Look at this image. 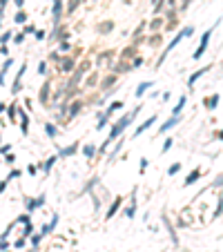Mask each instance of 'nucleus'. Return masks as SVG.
<instances>
[{"label":"nucleus","instance_id":"6ab92c4d","mask_svg":"<svg viewBox=\"0 0 223 252\" xmlns=\"http://www.w3.org/2000/svg\"><path fill=\"white\" fill-rule=\"evenodd\" d=\"M170 147H172V139H167V141H165V143H163V147H161V152L165 154V152H167V150H170Z\"/></svg>","mask_w":223,"mask_h":252},{"label":"nucleus","instance_id":"6e6552de","mask_svg":"<svg viewBox=\"0 0 223 252\" xmlns=\"http://www.w3.org/2000/svg\"><path fill=\"white\" fill-rule=\"evenodd\" d=\"M118 208H121V199H116V201L112 203V208H110V212H107V216H105V219H112V216L116 214V210H118Z\"/></svg>","mask_w":223,"mask_h":252},{"label":"nucleus","instance_id":"9d476101","mask_svg":"<svg viewBox=\"0 0 223 252\" xmlns=\"http://www.w3.org/2000/svg\"><path fill=\"white\" fill-rule=\"evenodd\" d=\"M199 174H201V170H194L190 176L185 179V185H192V183H196V179H199Z\"/></svg>","mask_w":223,"mask_h":252},{"label":"nucleus","instance_id":"ddd939ff","mask_svg":"<svg viewBox=\"0 0 223 252\" xmlns=\"http://www.w3.org/2000/svg\"><path fill=\"white\" fill-rule=\"evenodd\" d=\"M54 163H56V158H47V161H45V163L40 165V167H43L45 172H49V170H51V165H54Z\"/></svg>","mask_w":223,"mask_h":252},{"label":"nucleus","instance_id":"0eeeda50","mask_svg":"<svg viewBox=\"0 0 223 252\" xmlns=\"http://www.w3.org/2000/svg\"><path fill=\"white\" fill-rule=\"evenodd\" d=\"M150 87H152V83H150V81H145V83H141L139 87H136L134 94H136V96H143V94H145V89H150Z\"/></svg>","mask_w":223,"mask_h":252},{"label":"nucleus","instance_id":"20e7f679","mask_svg":"<svg viewBox=\"0 0 223 252\" xmlns=\"http://www.w3.org/2000/svg\"><path fill=\"white\" fill-rule=\"evenodd\" d=\"M154 121H156V116H154V114H152V118H147V121L143 123L141 127H136V132H134V136H139V134H143V132H145L147 127H152V125H154Z\"/></svg>","mask_w":223,"mask_h":252},{"label":"nucleus","instance_id":"2f4dec72","mask_svg":"<svg viewBox=\"0 0 223 252\" xmlns=\"http://www.w3.org/2000/svg\"><path fill=\"white\" fill-rule=\"evenodd\" d=\"M5 112V105H2V103H0V114H2Z\"/></svg>","mask_w":223,"mask_h":252},{"label":"nucleus","instance_id":"b1692460","mask_svg":"<svg viewBox=\"0 0 223 252\" xmlns=\"http://www.w3.org/2000/svg\"><path fill=\"white\" fill-rule=\"evenodd\" d=\"M18 223H31V221H29V214H22V216H18Z\"/></svg>","mask_w":223,"mask_h":252},{"label":"nucleus","instance_id":"39448f33","mask_svg":"<svg viewBox=\"0 0 223 252\" xmlns=\"http://www.w3.org/2000/svg\"><path fill=\"white\" fill-rule=\"evenodd\" d=\"M208 69H210V67H203V69H199L196 74H192V76H190V81H187V85H194V83H196V81H199V78H201V76H203V74H205V72H208Z\"/></svg>","mask_w":223,"mask_h":252},{"label":"nucleus","instance_id":"f03ea898","mask_svg":"<svg viewBox=\"0 0 223 252\" xmlns=\"http://www.w3.org/2000/svg\"><path fill=\"white\" fill-rule=\"evenodd\" d=\"M212 31H214V29H208V31L203 33V38H201V45H199V49L194 51V56H192V58H201V56H203V51L208 49V43H210V36H212Z\"/></svg>","mask_w":223,"mask_h":252},{"label":"nucleus","instance_id":"7ed1b4c3","mask_svg":"<svg viewBox=\"0 0 223 252\" xmlns=\"http://www.w3.org/2000/svg\"><path fill=\"white\" fill-rule=\"evenodd\" d=\"M192 33H194V27H185V29H183V31H179V36H176L174 40H172V43L167 45V51H170V49H174L176 45H179V43L183 40V38H185V36H192Z\"/></svg>","mask_w":223,"mask_h":252},{"label":"nucleus","instance_id":"412c9836","mask_svg":"<svg viewBox=\"0 0 223 252\" xmlns=\"http://www.w3.org/2000/svg\"><path fill=\"white\" fill-rule=\"evenodd\" d=\"M40 239H43V234H33V237H31V243H33V248H36V245L40 243Z\"/></svg>","mask_w":223,"mask_h":252},{"label":"nucleus","instance_id":"2eb2a0df","mask_svg":"<svg viewBox=\"0 0 223 252\" xmlns=\"http://www.w3.org/2000/svg\"><path fill=\"white\" fill-rule=\"evenodd\" d=\"M134 214H136V203L132 205V208L125 210V216H127V219H134Z\"/></svg>","mask_w":223,"mask_h":252},{"label":"nucleus","instance_id":"f8f14e48","mask_svg":"<svg viewBox=\"0 0 223 252\" xmlns=\"http://www.w3.org/2000/svg\"><path fill=\"white\" fill-rule=\"evenodd\" d=\"M47 98H49V87L45 85V87L40 89V100H43V103H47Z\"/></svg>","mask_w":223,"mask_h":252},{"label":"nucleus","instance_id":"a211bd4d","mask_svg":"<svg viewBox=\"0 0 223 252\" xmlns=\"http://www.w3.org/2000/svg\"><path fill=\"white\" fill-rule=\"evenodd\" d=\"M83 152H85V156H94V152H96V147H94V145H87V147H85V150H83Z\"/></svg>","mask_w":223,"mask_h":252},{"label":"nucleus","instance_id":"423d86ee","mask_svg":"<svg viewBox=\"0 0 223 252\" xmlns=\"http://www.w3.org/2000/svg\"><path fill=\"white\" fill-rule=\"evenodd\" d=\"M176 123H179V116H172V118H170V121H165V123H163V127L158 129V132H161V134H163V132H167V129L172 127V125H176Z\"/></svg>","mask_w":223,"mask_h":252},{"label":"nucleus","instance_id":"dca6fc26","mask_svg":"<svg viewBox=\"0 0 223 252\" xmlns=\"http://www.w3.org/2000/svg\"><path fill=\"white\" fill-rule=\"evenodd\" d=\"M45 127H47V134L51 136V139H54V136L58 134V129H56V125H45Z\"/></svg>","mask_w":223,"mask_h":252},{"label":"nucleus","instance_id":"1a4fd4ad","mask_svg":"<svg viewBox=\"0 0 223 252\" xmlns=\"http://www.w3.org/2000/svg\"><path fill=\"white\" fill-rule=\"evenodd\" d=\"M203 103H205V107H208V110H214L216 103H219V94H214L212 98H208V100H203Z\"/></svg>","mask_w":223,"mask_h":252},{"label":"nucleus","instance_id":"c85d7f7f","mask_svg":"<svg viewBox=\"0 0 223 252\" xmlns=\"http://www.w3.org/2000/svg\"><path fill=\"white\" fill-rule=\"evenodd\" d=\"M78 110H81V103H76V105L72 107V114H78Z\"/></svg>","mask_w":223,"mask_h":252},{"label":"nucleus","instance_id":"bb28decb","mask_svg":"<svg viewBox=\"0 0 223 252\" xmlns=\"http://www.w3.org/2000/svg\"><path fill=\"white\" fill-rule=\"evenodd\" d=\"M43 203H45V194H40V196L36 199V208H38V205H43Z\"/></svg>","mask_w":223,"mask_h":252},{"label":"nucleus","instance_id":"c756f323","mask_svg":"<svg viewBox=\"0 0 223 252\" xmlns=\"http://www.w3.org/2000/svg\"><path fill=\"white\" fill-rule=\"evenodd\" d=\"M76 5H78V0H72V2H69V9H74Z\"/></svg>","mask_w":223,"mask_h":252},{"label":"nucleus","instance_id":"aec40b11","mask_svg":"<svg viewBox=\"0 0 223 252\" xmlns=\"http://www.w3.org/2000/svg\"><path fill=\"white\" fill-rule=\"evenodd\" d=\"M25 20H27V16L22 14V11H18V14H16V22H20V25H22Z\"/></svg>","mask_w":223,"mask_h":252},{"label":"nucleus","instance_id":"7c9ffc66","mask_svg":"<svg viewBox=\"0 0 223 252\" xmlns=\"http://www.w3.org/2000/svg\"><path fill=\"white\" fill-rule=\"evenodd\" d=\"M16 5H18V7H22V5H25V0H16Z\"/></svg>","mask_w":223,"mask_h":252},{"label":"nucleus","instance_id":"5701e85b","mask_svg":"<svg viewBox=\"0 0 223 252\" xmlns=\"http://www.w3.org/2000/svg\"><path fill=\"white\" fill-rule=\"evenodd\" d=\"M45 72H47V65H45V62H40V65H38V74H40V76H45Z\"/></svg>","mask_w":223,"mask_h":252},{"label":"nucleus","instance_id":"4be33fe9","mask_svg":"<svg viewBox=\"0 0 223 252\" xmlns=\"http://www.w3.org/2000/svg\"><path fill=\"white\" fill-rule=\"evenodd\" d=\"M31 230H33V228H31V223H25V230H22V234H25V237H29Z\"/></svg>","mask_w":223,"mask_h":252},{"label":"nucleus","instance_id":"f257e3e1","mask_svg":"<svg viewBox=\"0 0 223 252\" xmlns=\"http://www.w3.org/2000/svg\"><path fill=\"white\" fill-rule=\"evenodd\" d=\"M139 110H141V107H136V110H134V112H129V114H125V116L121 118V121H118L116 125H114V129H112V134H110V139H107V141H114V139H116V136H118V134H123V129H125V127H127V125H129V123H132V118L136 116V114H139Z\"/></svg>","mask_w":223,"mask_h":252},{"label":"nucleus","instance_id":"9b49d317","mask_svg":"<svg viewBox=\"0 0 223 252\" xmlns=\"http://www.w3.org/2000/svg\"><path fill=\"white\" fill-rule=\"evenodd\" d=\"M185 96H181V100H179V105H176L174 107V110H172V114H174V116H179V114H181V110H183V107H185Z\"/></svg>","mask_w":223,"mask_h":252},{"label":"nucleus","instance_id":"cd10ccee","mask_svg":"<svg viewBox=\"0 0 223 252\" xmlns=\"http://www.w3.org/2000/svg\"><path fill=\"white\" fill-rule=\"evenodd\" d=\"M9 38H11V33H2V36H0V43H7Z\"/></svg>","mask_w":223,"mask_h":252},{"label":"nucleus","instance_id":"a878e982","mask_svg":"<svg viewBox=\"0 0 223 252\" xmlns=\"http://www.w3.org/2000/svg\"><path fill=\"white\" fill-rule=\"evenodd\" d=\"M179 170H181V165L176 163V165H172V167H170V174H176V172H179Z\"/></svg>","mask_w":223,"mask_h":252},{"label":"nucleus","instance_id":"393cba45","mask_svg":"<svg viewBox=\"0 0 223 252\" xmlns=\"http://www.w3.org/2000/svg\"><path fill=\"white\" fill-rule=\"evenodd\" d=\"M18 176H20V170H14V172L7 176V181H9V179H18Z\"/></svg>","mask_w":223,"mask_h":252},{"label":"nucleus","instance_id":"f3484780","mask_svg":"<svg viewBox=\"0 0 223 252\" xmlns=\"http://www.w3.org/2000/svg\"><path fill=\"white\" fill-rule=\"evenodd\" d=\"M76 152V145H72V147H67V150H60V156H69V154Z\"/></svg>","mask_w":223,"mask_h":252},{"label":"nucleus","instance_id":"4468645a","mask_svg":"<svg viewBox=\"0 0 223 252\" xmlns=\"http://www.w3.org/2000/svg\"><path fill=\"white\" fill-rule=\"evenodd\" d=\"M121 107H123V103H121V100H116V103H112V105H110V110H107V114H112V112H116V110H121Z\"/></svg>","mask_w":223,"mask_h":252}]
</instances>
